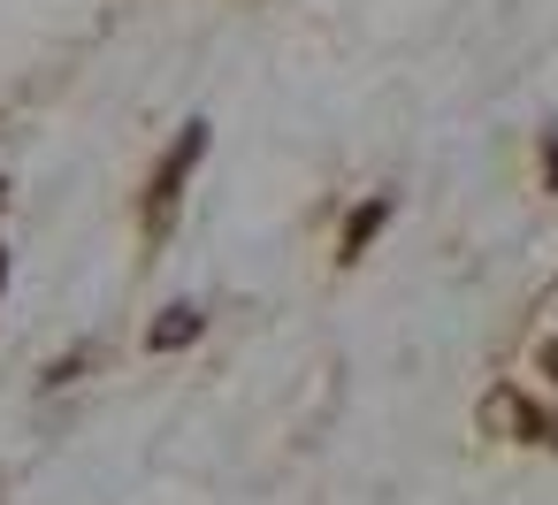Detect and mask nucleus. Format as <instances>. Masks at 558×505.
<instances>
[{"label": "nucleus", "instance_id": "39448f33", "mask_svg": "<svg viewBox=\"0 0 558 505\" xmlns=\"http://www.w3.org/2000/svg\"><path fill=\"white\" fill-rule=\"evenodd\" d=\"M543 184L558 192V123H550V139H543Z\"/></svg>", "mask_w": 558, "mask_h": 505}, {"label": "nucleus", "instance_id": "f257e3e1", "mask_svg": "<svg viewBox=\"0 0 558 505\" xmlns=\"http://www.w3.org/2000/svg\"><path fill=\"white\" fill-rule=\"evenodd\" d=\"M207 146H215V131L207 123H192L169 154H161V169L146 177V238L161 245L169 230H177V207H184V184H192V169L207 161Z\"/></svg>", "mask_w": 558, "mask_h": 505}, {"label": "nucleus", "instance_id": "f03ea898", "mask_svg": "<svg viewBox=\"0 0 558 505\" xmlns=\"http://www.w3.org/2000/svg\"><path fill=\"white\" fill-rule=\"evenodd\" d=\"M474 421L489 429V436H512V444H558V421L535 406V398H520V390H489L482 406H474Z\"/></svg>", "mask_w": 558, "mask_h": 505}, {"label": "nucleus", "instance_id": "0eeeda50", "mask_svg": "<svg viewBox=\"0 0 558 505\" xmlns=\"http://www.w3.org/2000/svg\"><path fill=\"white\" fill-rule=\"evenodd\" d=\"M0 284H9V253H0Z\"/></svg>", "mask_w": 558, "mask_h": 505}, {"label": "nucleus", "instance_id": "20e7f679", "mask_svg": "<svg viewBox=\"0 0 558 505\" xmlns=\"http://www.w3.org/2000/svg\"><path fill=\"white\" fill-rule=\"evenodd\" d=\"M207 329V314L199 306H161V322L146 329V352H177V345H192Z\"/></svg>", "mask_w": 558, "mask_h": 505}, {"label": "nucleus", "instance_id": "423d86ee", "mask_svg": "<svg viewBox=\"0 0 558 505\" xmlns=\"http://www.w3.org/2000/svg\"><path fill=\"white\" fill-rule=\"evenodd\" d=\"M543 368H550V375H558V337H550V345H543Z\"/></svg>", "mask_w": 558, "mask_h": 505}, {"label": "nucleus", "instance_id": "6e6552de", "mask_svg": "<svg viewBox=\"0 0 558 505\" xmlns=\"http://www.w3.org/2000/svg\"><path fill=\"white\" fill-rule=\"evenodd\" d=\"M0 207H9V184H0Z\"/></svg>", "mask_w": 558, "mask_h": 505}, {"label": "nucleus", "instance_id": "7ed1b4c3", "mask_svg": "<svg viewBox=\"0 0 558 505\" xmlns=\"http://www.w3.org/2000/svg\"><path fill=\"white\" fill-rule=\"evenodd\" d=\"M383 223H390V200H383V192H375V200H360V207H352V223H344V238H337V261L352 268V261L383 238Z\"/></svg>", "mask_w": 558, "mask_h": 505}]
</instances>
